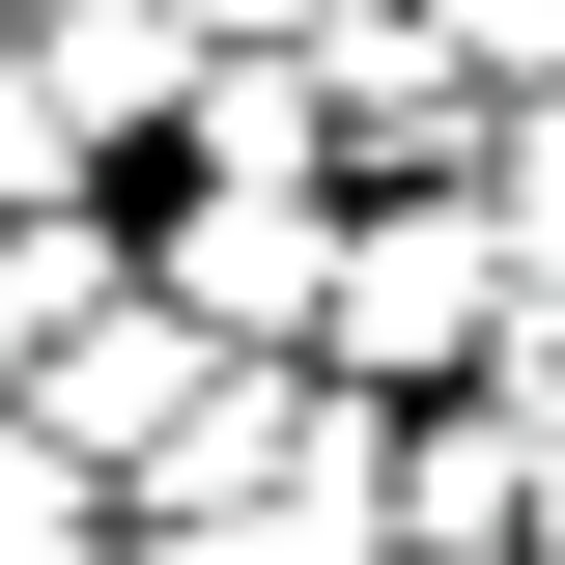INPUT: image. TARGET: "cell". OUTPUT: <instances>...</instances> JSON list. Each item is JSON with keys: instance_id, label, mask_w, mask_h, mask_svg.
Instances as JSON below:
<instances>
[{"instance_id": "6da1fadb", "label": "cell", "mask_w": 565, "mask_h": 565, "mask_svg": "<svg viewBox=\"0 0 565 565\" xmlns=\"http://www.w3.org/2000/svg\"><path fill=\"white\" fill-rule=\"evenodd\" d=\"M396 537V396L340 367H199L114 452V565H367Z\"/></svg>"}, {"instance_id": "52a82bcc", "label": "cell", "mask_w": 565, "mask_h": 565, "mask_svg": "<svg viewBox=\"0 0 565 565\" xmlns=\"http://www.w3.org/2000/svg\"><path fill=\"white\" fill-rule=\"evenodd\" d=\"M0 565H114V481H85L57 424H0Z\"/></svg>"}, {"instance_id": "ba28073f", "label": "cell", "mask_w": 565, "mask_h": 565, "mask_svg": "<svg viewBox=\"0 0 565 565\" xmlns=\"http://www.w3.org/2000/svg\"><path fill=\"white\" fill-rule=\"evenodd\" d=\"M0 199H85V114H57V57H29V0H0Z\"/></svg>"}, {"instance_id": "3957f363", "label": "cell", "mask_w": 565, "mask_h": 565, "mask_svg": "<svg viewBox=\"0 0 565 565\" xmlns=\"http://www.w3.org/2000/svg\"><path fill=\"white\" fill-rule=\"evenodd\" d=\"M226 367H311V255H340V170H170V226H114Z\"/></svg>"}, {"instance_id": "7a4b0ae2", "label": "cell", "mask_w": 565, "mask_h": 565, "mask_svg": "<svg viewBox=\"0 0 565 565\" xmlns=\"http://www.w3.org/2000/svg\"><path fill=\"white\" fill-rule=\"evenodd\" d=\"M509 311H537V282H509L481 170H340V255H311V367H340V396H452Z\"/></svg>"}, {"instance_id": "8992f818", "label": "cell", "mask_w": 565, "mask_h": 565, "mask_svg": "<svg viewBox=\"0 0 565 565\" xmlns=\"http://www.w3.org/2000/svg\"><path fill=\"white\" fill-rule=\"evenodd\" d=\"M85 282H114V199H0V396H29V340H57Z\"/></svg>"}, {"instance_id": "277c9868", "label": "cell", "mask_w": 565, "mask_h": 565, "mask_svg": "<svg viewBox=\"0 0 565 565\" xmlns=\"http://www.w3.org/2000/svg\"><path fill=\"white\" fill-rule=\"evenodd\" d=\"M199 367H226V340H199V311H170V282L114 255V282H85V311H57V340H29V396H0V424H57L85 481H114V452H141V424H170V396H199Z\"/></svg>"}, {"instance_id": "5b68a950", "label": "cell", "mask_w": 565, "mask_h": 565, "mask_svg": "<svg viewBox=\"0 0 565 565\" xmlns=\"http://www.w3.org/2000/svg\"><path fill=\"white\" fill-rule=\"evenodd\" d=\"M452 170H481V226H509V282H537V340H565V85H509V114L452 141Z\"/></svg>"}]
</instances>
